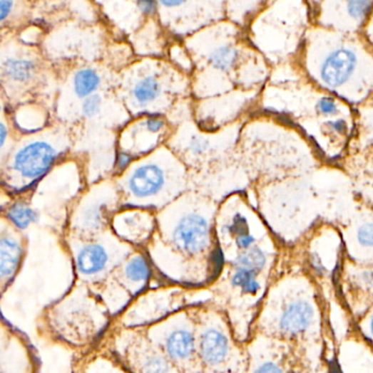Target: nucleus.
<instances>
[{
  "instance_id": "nucleus-5",
  "label": "nucleus",
  "mask_w": 373,
  "mask_h": 373,
  "mask_svg": "<svg viewBox=\"0 0 373 373\" xmlns=\"http://www.w3.org/2000/svg\"><path fill=\"white\" fill-rule=\"evenodd\" d=\"M334 224L339 229L346 256L354 261L373 260V209L352 196Z\"/></svg>"
},
{
  "instance_id": "nucleus-26",
  "label": "nucleus",
  "mask_w": 373,
  "mask_h": 373,
  "mask_svg": "<svg viewBox=\"0 0 373 373\" xmlns=\"http://www.w3.org/2000/svg\"><path fill=\"white\" fill-rule=\"evenodd\" d=\"M101 110L102 98L99 94H92L83 100L81 112L86 118H89V120L94 118L100 114Z\"/></svg>"
},
{
  "instance_id": "nucleus-22",
  "label": "nucleus",
  "mask_w": 373,
  "mask_h": 373,
  "mask_svg": "<svg viewBox=\"0 0 373 373\" xmlns=\"http://www.w3.org/2000/svg\"><path fill=\"white\" fill-rule=\"evenodd\" d=\"M213 145L208 138L200 133H192L186 140V151L195 159L206 157L212 151Z\"/></svg>"
},
{
  "instance_id": "nucleus-6",
  "label": "nucleus",
  "mask_w": 373,
  "mask_h": 373,
  "mask_svg": "<svg viewBox=\"0 0 373 373\" xmlns=\"http://www.w3.org/2000/svg\"><path fill=\"white\" fill-rule=\"evenodd\" d=\"M373 12V0H319L315 23L342 32L359 33Z\"/></svg>"
},
{
  "instance_id": "nucleus-11",
  "label": "nucleus",
  "mask_w": 373,
  "mask_h": 373,
  "mask_svg": "<svg viewBox=\"0 0 373 373\" xmlns=\"http://www.w3.org/2000/svg\"><path fill=\"white\" fill-rule=\"evenodd\" d=\"M165 172L155 164H145L136 168L127 180V188L135 198L155 196L165 186Z\"/></svg>"
},
{
  "instance_id": "nucleus-18",
  "label": "nucleus",
  "mask_w": 373,
  "mask_h": 373,
  "mask_svg": "<svg viewBox=\"0 0 373 373\" xmlns=\"http://www.w3.org/2000/svg\"><path fill=\"white\" fill-rule=\"evenodd\" d=\"M101 84V78L93 69L86 68L78 71L73 78V90L80 98H87L92 95Z\"/></svg>"
},
{
  "instance_id": "nucleus-20",
  "label": "nucleus",
  "mask_w": 373,
  "mask_h": 373,
  "mask_svg": "<svg viewBox=\"0 0 373 373\" xmlns=\"http://www.w3.org/2000/svg\"><path fill=\"white\" fill-rule=\"evenodd\" d=\"M7 215L12 224L16 225L20 229L26 228L38 219L36 211L30 208L26 203H16L8 210Z\"/></svg>"
},
{
  "instance_id": "nucleus-17",
  "label": "nucleus",
  "mask_w": 373,
  "mask_h": 373,
  "mask_svg": "<svg viewBox=\"0 0 373 373\" xmlns=\"http://www.w3.org/2000/svg\"><path fill=\"white\" fill-rule=\"evenodd\" d=\"M36 65L26 59H8L4 63V73L8 79L18 83H26L34 78Z\"/></svg>"
},
{
  "instance_id": "nucleus-15",
  "label": "nucleus",
  "mask_w": 373,
  "mask_h": 373,
  "mask_svg": "<svg viewBox=\"0 0 373 373\" xmlns=\"http://www.w3.org/2000/svg\"><path fill=\"white\" fill-rule=\"evenodd\" d=\"M165 346L170 356L174 359H188L194 352V337L186 330H176L168 336Z\"/></svg>"
},
{
  "instance_id": "nucleus-30",
  "label": "nucleus",
  "mask_w": 373,
  "mask_h": 373,
  "mask_svg": "<svg viewBox=\"0 0 373 373\" xmlns=\"http://www.w3.org/2000/svg\"><path fill=\"white\" fill-rule=\"evenodd\" d=\"M14 6V0H0V20L5 21Z\"/></svg>"
},
{
  "instance_id": "nucleus-12",
  "label": "nucleus",
  "mask_w": 373,
  "mask_h": 373,
  "mask_svg": "<svg viewBox=\"0 0 373 373\" xmlns=\"http://www.w3.org/2000/svg\"><path fill=\"white\" fill-rule=\"evenodd\" d=\"M200 352L207 364L218 366L228 358L230 352L228 338L220 330L208 329L200 337Z\"/></svg>"
},
{
  "instance_id": "nucleus-31",
  "label": "nucleus",
  "mask_w": 373,
  "mask_h": 373,
  "mask_svg": "<svg viewBox=\"0 0 373 373\" xmlns=\"http://www.w3.org/2000/svg\"><path fill=\"white\" fill-rule=\"evenodd\" d=\"M131 161H132L131 155L127 154L125 152H120V153H118L116 163H118V167L120 168V169H124V168H126L127 166L129 165V163H131Z\"/></svg>"
},
{
  "instance_id": "nucleus-32",
  "label": "nucleus",
  "mask_w": 373,
  "mask_h": 373,
  "mask_svg": "<svg viewBox=\"0 0 373 373\" xmlns=\"http://www.w3.org/2000/svg\"><path fill=\"white\" fill-rule=\"evenodd\" d=\"M159 3L165 7L173 8L183 5L186 0H159Z\"/></svg>"
},
{
  "instance_id": "nucleus-13",
  "label": "nucleus",
  "mask_w": 373,
  "mask_h": 373,
  "mask_svg": "<svg viewBox=\"0 0 373 373\" xmlns=\"http://www.w3.org/2000/svg\"><path fill=\"white\" fill-rule=\"evenodd\" d=\"M108 259L110 257L103 246L100 243H90L78 253V270L83 275H96L106 268Z\"/></svg>"
},
{
  "instance_id": "nucleus-21",
  "label": "nucleus",
  "mask_w": 373,
  "mask_h": 373,
  "mask_svg": "<svg viewBox=\"0 0 373 373\" xmlns=\"http://www.w3.org/2000/svg\"><path fill=\"white\" fill-rule=\"evenodd\" d=\"M143 357L139 358L138 364L143 373H168L170 366L161 354L153 350H143Z\"/></svg>"
},
{
  "instance_id": "nucleus-34",
  "label": "nucleus",
  "mask_w": 373,
  "mask_h": 373,
  "mask_svg": "<svg viewBox=\"0 0 373 373\" xmlns=\"http://www.w3.org/2000/svg\"><path fill=\"white\" fill-rule=\"evenodd\" d=\"M302 373H320L317 372V371H313L312 368H311V366L309 367V368L307 369V370L303 371Z\"/></svg>"
},
{
  "instance_id": "nucleus-35",
  "label": "nucleus",
  "mask_w": 373,
  "mask_h": 373,
  "mask_svg": "<svg viewBox=\"0 0 373 373\" xmlns=\"http://www.w3.org/2000/svg\"><path fill=\"white\" fill-rule=\"evenodd\" d=\"M309 3L312 5L313 9H315V5L319 3V0H309Z\"/></svg>"
},
{
  "instance_id": "nucleus-8",
  "label": "nucleus",
  "mask_w": 373,
  "mask_h": 373,
  "mask_svg": "<svg viewBox=\"0 0 373 373\" xmlns=\"http://www.w3.org/2000/svg\"><path fill=\"white\" fill-rule=\"evenodd\" d=\"M58 151L51 143L45 141H34L24 145L14 154L12 169L21 177L34 179L50 168L56 159Z\"/></svg>"
},
{
  "instance_id": "nucleus-27",
  "label": "nucleus",
  "mask_w": 373,
  "mask_h": 373,
  "mask_svg": "<svg viewBox=\"0 0 373 373\" xmlns=\"http://www.w3.org/2000/svg\"><path fill=\"white\" fill-rule=\"evenodd\" d=\"M359 33L360 36L366 41L367 44L373 49V12L369 16L368 20H367L366 23L364 24Z\"/></svg>"
},
{
  "instance_id": "nucleus-7",
  "label": "nucleus",
  "mask_w": 373,
  "mask_h": 373,
  "mask_svg": "<svg viewBox=\"0 0 373 373\" xmlns=\"http://www.w3.org/2000/svg\"><path fill=\"white\" fill-rule=\"evenodd\" d=\"M335 165L349 178L354 196L373 209V152L344 155Z\"/></svg>"
},
{
  "instance_id": "nucleus-23",
  "label": "nucleus",
  "mask_w": 373,
  "mask_h": 373,
  "mask_svg": "<svg viewBox=\"0 0 373 373\" xmlns=\"http://www.w3.org/2000/svg\"><path fill=\"white\" fill-rule=\"evenodd\" d=\"M103 203L94 202L85 208L81 213L83 226L89 229H98L103 221Z\"/></svg>"
},
{
  "instance_id": "nucleus-25",
  "label": "nucleus",
  "mask_w": 373,
  "mask_h": 373,
  "mask_svg": "<svg viewBox=\"0 0 373 373\" xmlns=\"http://www.w3.org/2000/svg\"><path fill=\"white\" fill-rule=\"evenodd\" d=\"M357 332L364 337V342L373 348V307H371L359 320L354 322Z\"/></svg>"
},
{
  "instance_id": "nucleus-24",
  "label": "nucleus",
  "mask_w": 373,
  "mask_h": 373,
  "mask_svg": "<svg viewBox=\"0 0 373 373\" xmlns=\"http://www.w3.org/2000/svg\"><path fill=\"white\" fill-rule=\"evenodd\" d=\"M125 275L133 282H143L149 276V266L143 257L131 260L125 268Z\"/></svg>"
},
{
  "instance_id": "nucleus-3",
  "label": "nucleus",
  "mask_w": 373,
  "mask_h": 373,
  "mask_svg": "<svg viewBox=\"0 0 373 373\" xmlns=\"http://www.w3.org/2000/svg\"><path fill=\"white\" fill-rule=\"evenodd\" d=\"M315 24L309 0H272L249 22V38L272 68L298 61Z\"/></svg>"
},
{
  "instance_id": "nucleus-19",
  "label": "nucleus",
  "mask_w": 373,
  "mask_h": 373,
  "mask_svg": "<svg viewBox=\"0 0 373 373\" xmlns=\"http://www.w3.org/2000/svg\"><path fill=\"white\" fill-rule=\"evenodd\" d=\"M272 0H231V12L240 23L245 24Z\"/></svg>"
},
{
  "instance_id": "nucleus-1",
  "label": "nucleus",
  "mask_w": 373,
  "mask_h": 373,
  "mask_svg": "<svg viewBox=\"0 0 373 373\" xmlns=\"http://www.w3.org/2000/svg\"><path fill=\"white\" fill-rule=\"evenodd\" d=\"M257 108L296 127L327 163L335 165L345 155L354 132V106L317 87L298 61L272 68Z\"/></svg>"
},
{
  "instance_id": "nucleus-14",
  "label": "nucleus",
  "mask_w": 373,
  "mask_h": 373,
  "mask_svg": "<svg viewBox=\"0 0 373 373\" xmlns=\"http://www.w3.org/2000/svg\"><path fill=\"white\" fill-rule=\"evenodd\" d=\"M20 243L12 237H3L0 243V275L1 278H9L17 268L21 258Z\"/></svg>"
},
{
  "instance_id": "nucleus-16",
  "label": "nucleus",
  "mask_w": 373,
  "mask_h": 373,
  "mask_svg": "<svg viewBox=\"0 0 373 373\" xmlns=\"http://www.w3.org/2000/svg\"><path fill=\"white\" fill-rule=\"evenodd\" d=\"M161 92V85L155 78L145 77L137 82L133 89V98L137 105L143 107L158 100Z\"/></svg>"
},
{
  "instance_id": "nucleus-10",
  "label": "nucleus",
  "mask_w": 373,
  "mask_h": 373,
  "mask_svg": "<svg viewBox=\"0 0 373 373\" xmlns=\"http://www.w3.org/2000/svg\"><path fill=\"white\" fill-rule=\"evenodd\" d=\"M354 128L346 154L373 152V93L354 106Z\"/></svg>"
},
{
  "instance_id": "nucleus-4",
  "label": "nucleus",
  "mask_w": 373,
  "mask_h": 373,
  "mask_svg": "<svg viewBox=\"0 0 373 373\" xmlns=\"http://www.w3.org/2000/svg\"><path fill=\"white\" fill-rule=\"evenodd\" d=\"M334 288L354 322L373 307V260L354 261L344 251L334 276Z\"/></svg>"
},
{
  "instance_id": "nucleus-9",
  "label": "nucleus",
  "mask_w": 373,
  "mask_h": 373,
  "mask_svg": "<svg viewBox=\"0 0 373 373\" xmlns=\"http://www.w3.org/2000/svg\"><path fill=\"white\" fill-rule=\"evenodd\" d=\"M208 221L203 215L188 213L175 225L172 239L178 249L186 253H198L208 241Z\"/></svg>"
},
{
  "instance_id": "nucleus-29",
  "label": "nucleus",
  "mask_w": 373,
  "mask_h": 373,
  "mask_svg": "<svg viewBox=\"0 0 373 373\" xmlns=\"http://www.w3.org/2000/svg\"><path fill=\"white\" fill-rule=\"evenodd\" d=\"M137 5L143 14H151L155 11V0H137Z\"/></svg>"
},
{
  "instance_id": "nucleus-28",
  "label": "nucleus",
  "mask_w": 373,
  "mask_h": 373,
  "mask_svg": "<svg viewBox=\"0 0 373 373\" xmlns=\"http://www.w3.org/2000/svg\"><path fill=\"white\" fill-rule=\"evenodd\" d=\"M143 127H145V130L148 132H160L165 127V122L160 118H148L143 122Z\"/></svg>"
},
{
  "instance_id": "nucleus-33",
  "label": "nucleus",
  "mask_w": 373,
  "mask_h": 373,
  "mask_svg": "<svg viewBox=\"0 0 373 373\" xmlns=\"http://www.w3.org/2000/svg\"><path fill=\"white\" fill-rule=\"evenodd\" d=\"M6 139H7V127L3 122V124L0 125V147L1 149H4V147H5Z\"/></svg>"
},
{
  "instance_id": "nucleus-2",
  "label": "nucleus",
  "mask_w": 373,
  "mask_h": 373,
  "mask_svg": "<svg viewBox=\"0 0 373 373\" xmlns=\"http://www.w3.org/2000/svg\"><path fill=\"white\" fill-rule=\"evenodd\" d=\"M298 63L317 87L352 106L373 93V49L360 33L315 23L307 32Z\"/></svg>"
}]
</instances>
